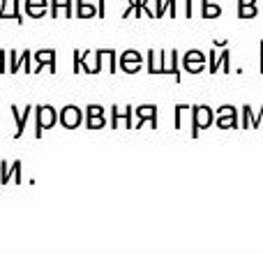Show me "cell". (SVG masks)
Masks as SVG:
<instances>
[{
    "label": "cell",
    "mask_w": 263,
    "mask_h": 254,
    "mask_svg": "<svg viewBox=\"0 0 263 254\" xmlns=\"http://www.w3.org/2000/svg\"><path fill=\"white\" fill-rule=\"evenodd\" d=\"M30 114H32V106L30 104L23 106V109H18L16 104H12V116H14V120H16V132H14V136H21L23 134V130H26V123H28V118H30Z\"/></svg>",
    "instance_id": "10"
},
{
    "label": "cell",
    "mask_w": 263,
    "mask_h": 254,
    "mask_svg": "<svg viewBox=\"0 0 263 254\" xmlns=\"http://www.w3.org/2000/svg\"><path fill=\"white\" fill-rule=\"evenodd\" d=\"M49 67L51 72H55V51L53 49H40L35 51V69L32 72H42V67Z\"/></svg>",
    "instance_id": "8"
},
{
    "label": "cell",
    "mask_w": 263,
    "mask_h": 254,
    "mask_svg": "<svg viewBox=\"0 0 263 254\" xmlns=\"http://www.w3.org/2000/svg\"><path fill=\"white\" fill-rule=\"evenodd\" d=\"M238 16H242V19L256 16V5H240V7H238Z\"/></svg>",
    "instance_id": "23"
},
{
    "label": "cell",
    "mask_w": 263,
    "mask_h": 254,
    "mask_svg": "<svg viewBox=\"0 0 263 254\" xmlns=\"http://www.w3.org/2000/svg\"><path fill=\"white\" fill-rule=\"evenodd\" d=\"M164 74H173L176 81H180V69H178V51H164Z\"/></svg>",
    "instance_id": "12"
},
{
    "label": "cell",
    "mask_w": 263,
    "mask_h": 254,
    "mask_svg": "<svg viewBox=\"0 0 263 254\" xmlns=\"http://www.w3.org/2000/svg\"><path fill=\"white\" fill-rule=\"evenodd\" d=\"M74 72H81V51H74Z\"/></svg>",
    "instance_id": "27"
},
{
    "label": "cell",
    "mask_w": 263,
    "mask_h": 254,
    "mask_svg": "<svg viewBox=\"0 0 263 254\" xmlns=\"http://www.w3.org/2000/svg\"><path fill=\"white\" fill-rule=\"evenodd\" d=\"M35 118H37V130H35V136H42L44 130L53 127L58 123V111L53 109L51 104H40L35 111Z\"/></svg>",
    "instance_id": "2"
},
{
    "label": "cell",
    "mask_w": 263,
    "mask_h": 254,
    "mask_svg": "<svg viewBox=\"0 0 263 254\" xmlns=\"http://www.w3.org/2000/svg\"><path fill=\"white\" fill-rule=\"evenodd\" d=\"M30 56H32V51H21L18 53V69H26V72H32V65H30Z\"/></svg>",
    "instance_id": "22"
},
{
    "label": "cell",
    "mask_w": 263,
    "mask_h": 254,
    "mask_svg": "<svg viewBox=\"0 0 263 254\" xmlns=\"http://www.w3.org/2000/svg\"><path fill=\"white\" fill-rule=\"evenodd\" d=\"M104 114V106L102 104H88L86 106V116H102Z\"/></svg>",
    "instance_id": "25"
},
{
    "label": "cell",
    "mask_w": 263,
    "mask_h": 254,
    "mask_svg": "<svg viewBox=\"0 0 263 254\" xmlns=\"http://www.w3.org/2000/svg\"><path fill=\"white\" fill-rule=\"evenodd\" d=\"M145 120H148L153 127H157V106H155V104L136 106V127H141Z\"/></svg>",
    "instance_id": "9"
},
{
    "label": "cell",
    "mask_w": 263,
    "mask_h": 254,
    "mask_svg": "<svg viewBox=\"0 0 263 254\" xmlns=\"http://www.w3.org/2000/svg\"><path fill=\"white\" fill-rule=\"evenodd\" d=\"M97 14H100V16L106 14V0H100V3H97Z\"/></svg>",
    "instance_id": "28"
},
{
    "label": "cell",
    "mask_w": 263,
    "mask_h": 254,
    "mask_svg": "<svg viewBox=\"0 0 263 254\" xmlns=\"http://www.w3.org/2000/svg\"><path fill=\"white\" fill-rule=\"evenodd\" d=\"M215 123L222 130H229V127H238V109L231 104H224L219 106L217 116H215Z\"/></svg>",
    "instance_id": "4"
},
{
    "label": "cell",
    "mask_w": 263,
    "mask_h": 254,
    "mask_svg": "<svg viewBox=\"0 0 263 254\" xmlns=\"http://www.w3.org/2000/svg\"><path fill=\"white\" fill-rule=\"evenodd\" d=\"M49 9V0H26V14L32 19H40Z\"/></svg>",
    "instance_id": "14"
},
{
    "label": "cell",
    "mask_w": 263,
    "mask_h": 254,
    "mask_svg": "<svg viewBox=\"0 0 263 254\" xmlns=\"http://www.w3.org/2000/svg\"><path fill=\"white\" fill-rule=\"evenodd\" d=\"M0 9H3V0H0Z\"/></svg>",
    "instance_id": "32"
},
{
    "label": "cell",
    "mask_w": 263,
    "mask_h": 254,
    "mask_svg": "<svg viewBox=\"0 0 263 254\" xmlns=\"http://www.w3.org/2000/svg\"><path fill=\"white\" fill-rule=\"evenodd\" d=\"M238 5H256V0H238Z\"/></svg>",
    "instance_id": "30"
},
{
    "label": "cell",
    "mask_w": 263,
    "mask_h": 254,
    "mask_svg": "<svg viewBox=\"0 0 263 254\" xmlns=\"http://www.w3.org/2000/svg\"><path fill=\"white\" fill-rule=\"evenodd\" d=\"M77 16H81V19L97 16V5L88 3V0H77Z\"/></svg>",
    "instance_id": "16"
},
{
    "label": "cell",
    "mask_w": 263,
    "mask_h": 254,
    "mask_svg": "<svg viewBox=\"0 0 263 254\" xmlns=\"http://www.w3.org/2000/svg\"><path fill=\"white\" fill-rule=\"evenodd\" d=\"M250 127H263V106L259 114H254V118H252V125Z\"/></svg>",
    "instance_id": "26"
},
{
    "label": "cell",
    "mask_w": 263,
    "mask_h": 254,
    "mask_svg": "<svg viewBox=\"0 0 263 254\" xmlns=\"http://www.w3.org/2000/svg\"><path fill=\"white\" fill-rule=\"evenodd\" d=\"M213 120H215V111L208 104L192 106V136H199V132L210 127Z\"/></svg>",
    "instance_id": "1"
},
{
    "label": "cell",
    "mask_w": 263,
    "mask_h": 254,
    "mask_svg": "<svg viewBox=\"0 0 263 254\" xmlns=\"http://www.w3.org/2000/svg\"><path fill=\"white\" fill-rule=\"evenodd\" d=\"M182 67H185V72H190V74L203 72L205 60H190V58H182Z\"/></svg>",
    "instance_id": "19"
},
{
    "label": "cell",
    "mask_w": 263,
    "mask_h": 254,
    "mask_svg": "<svg viewBox=\"0 0 263 254\" xmlns=\"http://www.w3.org/2000/svg\"><path fill=\"white\" fill-rule=\"evenodd\" d=\"M141 65H143V56L136 49H127L120 53V67H123L125 72H139Z\"/></svg>",
    "instance_id": "7"
},
{
    "label": "cell",
    "mask_w": 263,
    "mask_h": 254,
    "mask_svg": "<svg viewBox=\"0 0 263 254\" xmlns=\"http://www.w3.org/2000/svg\"><path fill=\"white\" fill-rule=\"evenodd\" d=\"M127 9L123 12V16L127 19V16H132V14L136 12V16H141V12H143V0H127Z\"/></svg>",
    "instance_id": "20"
},
{
    "label": "cell",
    "mask_w": 263,
    "mask_h": 254,
    "mask_svg": "<svg viewBox=\"0 0 263 254\" xmlns=\"http://www.w3.org/2000/svg\"><path fill=\"white\" fill-rule=\"evenodd\" d=\"M5 19H14L16 23H23V16L18 12V0H3V9H0V21Z\"/></svg>",
    "instance_id": "11"
},
{
    "label": "cell",
    "mask_w": 263,
    "mask_h": 254,
    "mask_svg": "<svg viewBox=\"0 0 263 254\" xmlns=\"http://www.w3.org/2000/svg\"><path fill=\"white\" fill-rule=\"evenodd\" d=\"M185 7H187V16H192V9H194V0H185Z\"/></svg>",
    "instance_id": "29"
},
{
    "label": "cell",
    "mask_w": 263,
    "mask_h": 254,
    "mask_svg": "<svg viewBox=\"0 0 263 254\" xmlns=\"http://www.w3.org/2000/svg\"><path fill=\"white\" fill-rule=\"evenodd\" d=\"M58 120L63 123V127H79L81 125V120H83V111L79 109V106H74V104H67L63 111H60V116H58Z\"/></svg>",
    "instance_id": "5"
},
{
    "label": "cell",
    "mask_w": 263,
    "mask_h": 254,
    "mask_svg": "<svg viewBox=\"0 0 263 254\" xmlns=\"http://www.w3.org/2000/svg\"><path fill=\"white\" fill-rule=\"evenodd\" d=\"M187 116H192V106L190 104H176V109H173V125H176V130H182V127H185Z\"/></svg>",
    "instance_id": "15"
},
{
    "label": "cell",
    "mask_w": 263,
    "mask_h": 254,
    "mask_svg": "<svg viewBox=\"0 0 263 254\" xmlns=\"http://www.w3.org/2000/svg\"><path fill=\"white\" fill-rule=\"evenodd\" d=\"M65 12V16H72V0H51V16H58Z\"/></svg>",
    "instance_id": "17"
},
{
    "label": "cell",
    "mask_w": 263,
    "mask_h": 254,
    "mask_svg": "<svg viewBox=\"0 0 263 254\" xmlns=\"http://www.w3.org/2000/svg\"><path fill=\"white\" fill-rule=\"evenodd\" d=\"M132 114H134V106H111V125L114 127H134L132 123Z\"/></svg>",
    "instance_id": "3"
},
{
    "label": "cell",
    "mask_w": 263,
    "mask_h": 254,
    "mask_svg": "<svg viewBox=\"0 0 263 254\" xmlns=\"http://www.w3.org/2000/svg\"><path fill=\"white\" fill-rule=\"evenodd\" d=\"M86 125L90 127V130H100V127L106 125V116H86Z\"/></svg>",
    "instance_id": "21"
},
{
    "label": "cell",
    "mask_w": 263,
    "mask_h": 254,
    "mask_svg": "<svg viewBox=\"0 0 263 254\" xmlns=\"http://www.w3.org/2000/svg\"><path fill=\"white\" fill-rule=\"evenodd\" d=\"M201 5H203V16H205V19H217L219 14H222V7H219L217 3H210V0H201Z\"/></svg>",
    "instance_id": "18"
},
{
    "label": "cell",
    "mask_w": 263,
    "mask_h": 254,
    "mask_svg": "<svg viewBox=\"0 0 263 254\" xmlns=\"http://www.w3.org/2000/svg\"><path fill=\"white\" fill-rule=\"evenodd\" d=\"M148 72L164 74V51L162 49H150L148 51Z\"/></svg>",
    "instance_id": "13"
},
{
    "label": "cell",
    "mask_w": 263,
    "mask_h": 254,
    "mask_svg": "<svg viewBox=\"0 0 263 254\" xmlns=\"http://www.w3.org/2000/svg\"><path fill=\"white\" fill-rule=\"evenodd\" d=\"M259 67H261V72H263V49H261V63H259Z\"/></svg>",
    "instance_id": "31"
},
{
    "label": "cell",
    "mask_w": 263,
    "mask_h": 254,
    "mask_svg": "<svg viewBox=\"0 0 263 254\" xmlns=\"http://www.w3.org/2000/svg\"><path fill=\"white\" fill-rule=\"evenodd\" d=\"M252 118H254V111H252L250 104H245V106H242V127H250Z\"/></svg>",
    "instance_id": "24"
},
{
    "label": "cell",
    "mask_w": 263,
    "mask_h": 254,
    "mask_svg": "<svg viewBox=\"0 0 263 254\" xmlns=\"http://www.w3.org/2000/svg\"><path fill=\"white\" fill-rule=\"evenodd\" d=\"M81 67L88 74H97L102 69V49L100 51H81Z\"/></svg>",
    "instance_id": "6"
}]
</instances>
